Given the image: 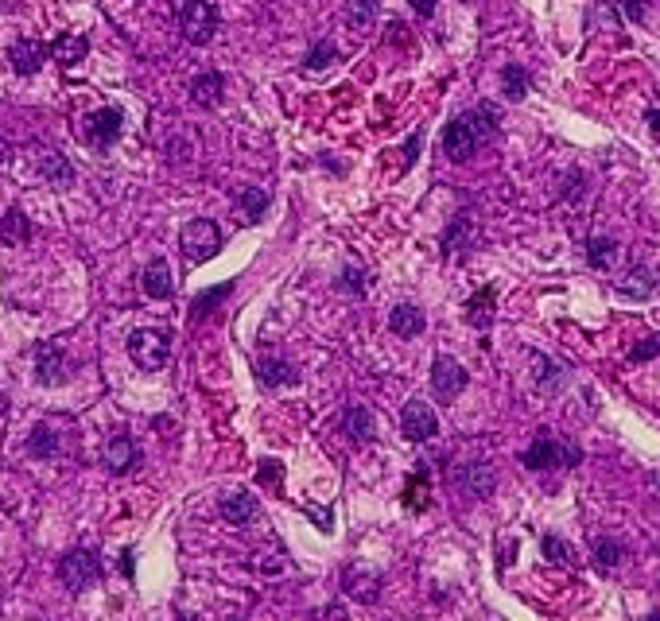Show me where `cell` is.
<instances>
[{
    "label": "cell",
    "instance_id": "7a4b0ae2",
    "mask_svg": "<svg viewBox=\"0 0 660 621\" xmlns=\"http://www.w3.org/2000/svg\"><path fill=\"white\" fill-rule=\"evenodd\" d=\"M583 454L579 447H571V443H556L548 436H540L533 447L525 451V466L528 470H560V466H575Z\"/></svg>",
    "mask_w": 660,
    "mask_h": 621
},
{
    "label": "cell",
    "instance_id": "30bf717a",
    "mask_svg": "<svg viewBox=\"0 0 660 621\" xmlns=\"http://www.w3.org/2000/svg\"><path fill=\"white\" fill-rule=\"evenodd\" d=\"M35 377H39V384H58L66 377V354L55 342H43L35 349Z\"/></svg>",
    "mask_w": 660,
    "mask_h": 621
},
{
    "label": "cell",
    "instance_id": "5b68a950",
    "mask_svg": "<svg viewBox=\"0 0 660 621\" xmlns=\"http://www.w3.org/2000/svg\"><path fill=\"white\" fill-rule=\"evenodd\" d=\"M179 245H183V253L191 256V261H206V256H214L221 249V229L210 218H195V221L183 226Z\"/></svg>",
    "mask_w": 660,
    "mask_h": 621
},
{
    "label": "cell",
    "instance_id": "8fae6325",
    "mask_svg": "<svg viewBox=\"0 0 660 621\" xmlns=\"http://www.w3.org/2000/svg\"><path fill=\"white\" fill-rule=\"evenodd\" d=\"M8 58H12V70H16V74H39V66L47 63V43L16 39V43H12V51H8Z\"/></svg>",
    "mask_w": 660,
    "mask_h": 621
},
{
    "label": "cell",
    "instance_id": "ab89813d",
    "mask_svg": "<svg viewBox=\"0 0 660 621\" xmlns=\"http://www.w3.org/2000/svg\"><path fill=\"white\" fill-rule=\"evenodd\" d=\"M653 358H660V334H649L645 342L630 349V361H653Z\"/></svg>",
    "mask_w": 660,
    "mask_h": 621
},
{
    "label": "cell",
    "instance_id": "d4e9b609",
    "mask_svg": "<svg viewBox=\"0 0 660 621\" xmlns=\"http://www.w3.org/2000/svg\"><path fill=\"white\" fill-rule=\"evenodd\" d=\"M39 175H43V179H51V186H70V183H74V168H70L66 156H58V151H43V156H39Z\"/></svg>",
    "mask_w": 660,
    "mask_h": 621
},
{
    "label": "cell",
    "instance_id": "e0dca14e",
    "mask_svg": "<svg viewBox=\"0 0 660 621\" xmlns=\"http://www.w3.org/2000/svg\"><path fill=\"white\" fill-rule=\"evenodd\" d=\"M86 51H90V43H86V35H78V31H63L51 43V55L58 66H78L82 58H86Z\"/></svg>",
    "mask_w": 660,
    "mask_h": 621
},
{
    "label": "cell",
    "instance_id": "4fadbf2b",
    "mask_svg": "<svg viewBox=\"0 0 660 621\" xmlns=\"http://www.w3.org/2000/svg\"><path fill=\"white\" fill-rule=\"evenodd\" d=\"M342 591H346L353 602H377V591H381V579H377L373 571L346 567V571H342Z\"/></svg>",
    "mask_w": 660,
    "mask_h": 621
},
{
    "label": "cell",
    "instance_id": "60d3db41",
    "mask_svg": "<svg viewBox=\"0 0 660 621\" xmlns=\"http://www.w3.org/2000/svg\"><path fill=\"white\" fill-rule=\"evenodd\" d=\"M618 8H621V16L633 20V23L645 20V0H618Z\"/></svg>",
    "mask_w": 660,
    "mask_h": 621
},
{
    "label": "cell",
    "instance_id": "ee69618b",
    "mask_svg": "<svg viewBox=\"0 0 660 621\" xmlns=\"http://www.w3.org/2000/svg\"><path fill=\"white\" fill-rule=\"evenodd\" d=\"M412 12H420V16H431L435 12V0H408Z\"/></svg>",
    "mask_w": 660,
    "mask_h": 621
},
{
    "label": "cell",
    "instance_id": "bcb514c9",
    "mask_svg": "<svg viewBox=\"0 0 660 621\" xmlns=\"http://www.w3.org/2000/svg\"><path fill=\"white\" fill-rule=\"evenodd\" d=\"M645 121H649V128L660 136V109H649V113H645Z\"/></svg>",
    "mask_w": 660,
    "mask_h": 621
},
{
    "label": "cell",
    "instance_id": "ac0fdd59",
    "mask_svg": "<svg viewBox=\"0 0 660 621\" xmlns=\"http://www.w3.org/2000/svg\"><path fill=\"white\" fill-rule=\"evenodd\" d=\"M140 288H144V296H148V299H168L171 291H175L168 261H152V264L144 268V276H140Z\"/></svg>",
    "mask_w": 660,
    "mask_h": 621
},
{
    "label": "cell",
    "instance_id": "4dcf8cb0",
    "mask_svg": "<svg viewBox=\"0 0 660 621\" xmlns=\"http://www.w3.org/2000/svg\"><path fill=\"white\" fill-rule=\"evenodd\" d=\"M501 90H505V98H509V101H521L525 93H528V70L509 63V66L501 70Z\"/></svg>",
    "mask_w": 660,
    "mask_h": 621
},
{
    "label": "cell",
    "instance_id": "9a60e30c",
    "mask_svg": "<svg viewBox=\"0 0 660 621\" xmlns=\"http://www.w3.org/2000/svg\"><path fill=\"white\" fill-rule=\"evenodd\" d=\"M458 486H463L470 497H490L498 478H493L490 462H470V466H463V474H458Z\"/></svg>",
    "mask_w": 660,
    "mask_h": 621
},
{
    "label": "cell",
    "instance_id": "cb8c5ba5",
    "mask_svg": "<svg viewBox=\"0 0 660 621\" xmlns=\"http://www.w3.org/2000/svg\"><path fill=\"white\" fill-rule=\"evenodd\" d=\"M191 98H195V105L214 109V105L221 101V74H218V70H206V74H198L191 82Z\"/></svg>",
    "mask_w": 660,
    "mask_h": 621
},
{
    "label": "cell",
    "instance_id": "277c9868",
    "mask_svg": "<svg viewBox=\"0 0 660 621\" xmlns=\"http://www.w3.org/2000/svg\"><path fill=\"white\" fill-rule=\"evenodd\" d=\"M168 354H171V342L160 331H133V338H128V358L140 369H163L168 366Z\"/></svg>",
    "mask_w": 660,
    "mask_h": 621
},
{
    "label": "cell",
    "instance_id": "44dd1931",
    "mask_svg": "<svg viewBox=\"0 0 660 621\" xmlns=\"http://www.w3.org/2000/svg\"><path fill=\"white\" fill-rule=\"evenodd\" d=\"M493 303H498V291L493 288H478L474 296L466 299V323L470 326H490V319H493Z\"/></svg>",
    "mask_w": 660,
    "mask_h": 621
},
{
    "label": "cell",
    "instance_id": "1f68e13d",
    "mask_svg": "<svg viewBox=\"0 0 660 621\" xmlns=\"http://www.w3.org/2000/svg\"><path fill=\"white\" fill-rule=\"evenodd\" d=\"M238 206L245 210V218L256 221L268 210V191H261V186H245V191L238 194Z\"/></svg>",
    "mask_w": 660,
    "mask_h": 621
},
{
    "label": "cell",
    "instance_id": "8d00e7d4",
    "mask_svg": "<svg viewBox=\"0 0 660 621\" xmlns=\"http://www.w3.org/2000/svg\"><path fill=\"white\" fill-rule=\"evenodd\" d=\"M338 58V51H334V43H315L311 51H308V58H303V63H308V70H326L330 63H334Z\"/></svg>",
    "mask_w": 660,
    "mask_h": 621
},
{
    "label": "cell",
    "instance_id": "f6af8a7d",
    "mask_svg": "<svg viewBox=\"0 0 660 621\" xmlns=\"http://www.w3.org/2000/svg\"><path fill=\"white\" fill-rule=\"evenodd\" d=\"M416 148H420V136H412L408 148H404V168H412V160H416Z\"/></svg>",
    "mask_w": 660,
    "mask_h": 621
},
{
    "label": "cell",
    "instance_id": "d6a6232c",
    "mask_svg": "<svg viewBox=\"0 0 660 621\" xmlns=\"http://www.w3.org/2000/svg\"><path fill=\"white\" fill-rule=\"evenodd\" d=\"M544 559H551V564H560V567H575V548L568 544V540H560V536H544Z\"/></svg>",
    "mask_w": 660,
    "mask_h": 621
},
{
    "label": "cell",
    "instance_id": "f1b7e54d",
    "mask_svg": "<svg viewBox=\"0 0 660 621\" xmlns=\"http://www.w3.org/2000/svg\"><path fill=\"white\" fill-rule=\"evenodd\" d=\"M463 116L470 121V128H474L478 140H490L493 133H498V109H493V105H478V109H470Z\"/></svg>",
    "mask_w": 660,
    "mask_h": 621
},
{
    "label": "cell",
    "instance_id": "f35d334b",
    "mask_svg": "<svg viewBox=\"0 0 660 621\" xmlns=\"http://www.w3.org/2000/svg\"><path fill=\"white\" fill-rule=\"evenodd\" d=\"M230 291H233V284H218L214 291H206V296H198V299H195V319H203V315H206L210 307H218V303L226 299Z\"/></svg>",
    "mask_w": 660,
    "mask_h": 621
},
{
    "label": "cell",
    "instance_id": "f546056e",
    "mask_svg": "<svg viewBox=\"0 0 660 621\" xmlns=\"http://www.w3.org/2000/svg\"><path fill=\"white\" fill-rule=\"evenodd\" d=\"M373 20H377V0H346V23L353 31L373 28Z\"/></svg>",
    "mask_w": 660,
    "mask_h": 621
},
{
    "label": "cell",
    "instance_id": "c3c4849f",
    "mask_svg": "<svg viewBox=\"0 0 660 621\" xmlns=\"http://www.w3.org/2000/svg\"><path fill=\"white\" fill-rule=\"evenodd\" d=\"M656 489H660V474H656Z\"/></svg>",
    "mask_w": 660,
    "mask_h": 621
},
{
    "label": "cell",
    "instance_id": "7bdbcfd3",
    "mask_svg": "<svg viewBox=\"0 0 660 621\" xmlns=\"http://www.w3.org/2000/svg\"><path fill=\"white\" fill-rule=\"evenodd\" d=\"M303 513H308V517H311L315 524H319V529H323V532L330 529V513H326V509H315V505H303Z\"/></svg>",
    "mask_w": 660,
    "mask_h": 621
},
{
    "label": "cell",
    "instance_id": "d6986e66",
    "mask_svg": "<svg viewBox=\"0 0 660 621\" xmlns=\"http://www.w3.org/2000/svg\"><path fill=\"white\" fill-rule=\"evenodd\" d=\"M388 326H393L396 338H416V334H423L428 319H423L420 307H412V303H400V307H393V315H388Z\"/></svg>",
    "mask_w": 660,
    "mask_h": 621
},
{
    "label": "cell",
    "instance_id": "83f0119b",
    "mask_svg": "<svg viewBox=\"0 0 660 621\" xmlns=\"http://www.w3.org/2000/svg\"><path fill=\"white\" fill-rule=\"evenodd\" d=\"M58 447H63V443H58V431L51 424H39L28 439V451L35 454V459H51V454H58Z\"/></svg>",
    "mask_w": 660,
    "mask_h": 621
},
{
    "label": "cell",
    "instance_id": "5bb4252c",
    "mask_svg": "<svg viewBox=\"0 0 660 621\" xmlns=\"http://www.w3.org/2000/svg\"><path fill=\"white\" fill-rule=\"evenodd\" d=\"M101 459H105V466H109L113 474L133 470V466H136V443L128 436H109V439H105V447H101Z\"/></svg>",
    "mask_w": 660,
    "mask_h": 621
},
{
    "label": "cell",
    "instance_id": "ffe728a7",
    "mask_svg": "<svg viewBox=\"0 0 660 621\" xmlns=\"http://www.w3.org/2000/svg\"><path fill=\"white\" fill-rule=\"evenodd\" d=\"M342 431L350 436V443H358V447H365V443L373 439V416H369V408L353 404L350 412L342 416Z\"/></svg>",
    "mask_w": 660,
    "mask_h": 621
},
{
    "label": "cell",
    "instance_id": "52a82bcc",
    "mask_svg": "<svg viewBox=\"0 0 660 621\" xmlns=\"http://www.w3.org/2000/svg\"><path fill=\"white\" fill-rule=\"evenodd\" d=\"M400 431H404L408 443H428L435 431H439V419H435V408L423 401H408L404 416H400Z\"/></svg>",
    "mask_w": 660,
    "mask_h": 621
},
{
    "label": "cell",
    "instance_id": "7dc6e473",
    "mask_svg": "<svg viewBox=\"0 0 660 621\" xmlns=\"http://www.w3.org/2000/svg\"><path fill=\"white\" fill-rule=\"evenodd\" d=\"M4 160H8V144H0V163H4Z\"/></svg>",
    "mask_w": 660,
    "mask_h": 621
},
{
    "label": "cell",
    "instance_id": "b9f144b4",
    "mask_svg": "<svg viewBox=\"0 0 660 621\" xmlns=\"http://www.w3.org/2000/svg\"><path fill=\"white\" fill-rule=\"evenodd\" d=\"M342 288H346V291H365V272L346 268V272H342Z\"/></svg>",
    "mask_w": 660,
    "mask_h": 621
},
{
    "label": "cell",
    "instance_id": "2e32d148",
    "mask_svg": "<svg viewBox=\"0 0 660 621\" xmlns=\"http://www.w3.org/2000/svg\"><path fill=\"white\" fill-rule=\"evenodd\" d=\"M218 509H221V517H226L230 524H249L261 505H256V497L249 494V489H238V494H226V497H221Z\"/></svg>",
    "mask_w": 660,
    "mask_h": 621
},
{
    "label": "cell",
    "instance_id": "74e56055",
    "mask_svg": "<svg viewBox=\"0 0 660 621\" xmlns=\"http://www.w3.org/2000/svg\"><path fill=\"white\" fill-rule=\"evenodd\" d=\"M256 482H261V486H273L276 494H280V486H284V466H280L276 459H265L261 470H256Z\"/></svg>",
    "mask_w": 660,
    "mask_h": 621
},
{
    "label": "cell",
    "instance_id": "d590c367",
    "mask_svg": "<svg viewBox=\"0 0 660 621\" xmlns=\"http://www.w3.org/2000/svg\"><path fill=\"white\" fill-rule=\"evenodd\" d=\"M404 505H408V509H423V505H428V478H423V470L408 478V489H404Z\"/></svg>",
    "mask_w": 660,
    "mask_h": 621
},
{
    "label": "cell",
    "instance_id": "3957f363",
    "mask_svg": "<svg viewBox=\"0 0 660 621\" xmlns=\"http://www.w3.org/2000/svg\"><path fill=\"white\" fill-rule=\"evenodd\" d=\"M58 579L66 582V591L82 594L86 587H93V582L101 579V564H98V556L86 552V548H78V552L63 556V564H58Z\"/></svg>",
    "mask_w": 660,
    "mask_h": 621
},
{
    "label": "cell",
    "instance_id": "4316f807",
    "mask_svg": "<svg viewBox=\"0 0 660 621\" xmlns=\"http://www.w3.org/2000/svg\"><path fill=\"white\" fill-rule=\"evenodd\" d=\"M586 261H591V268H598V272H606V268L618 261V241L614 237H591L586 241Z\"/></svg>",
    "mask_w": 660,
    "mask_h": 621
},
{
    "label": "cell",
    "instance_id": "e575fe53",
    "mask_svg": "<svg viewBox=\"0 0 660 621\" xmlns=\"http://www.w3.org/2000/svg\"><path fill=\"white\" fill-rule=\"evenodd\" d=\"M466 237H470V218L463 214V218H455L451 226H447V233H443V253L463 249V245H466Z\"/></svg>",
    "mask_w": 660,
    "mask_h": 621
},
{
    "label": "cell",
    "instance_id": "836d02e7",
    "mask_svg": "<svg viewBox=\"0 0 660 621\" xmlns=\"http://www.w3.org/2000/svg\"><path fill=\"white\" fill-rule=\"evenodd\" d=\"M621 556H626V548H621L618 540H595V559L603 571H614L621 564Z\"/></svg>",
    "mask_w": 660,
    "mask_h": 621
},
{
    "label": "cell",
    "instance_id": "6da1fadb",
    "mask_svg": "<svg viewBox=\"0 0 660 621\" xmlns=\"http://www.w3.org/2000/svg\"><path fill=\"white\" fill-rule=\"evenodd\" d=\"M179 31L187 43H210L218 31V8L210 0H187L179 8Z\"/></svg>",
    "mask_w": 660,
    "mask_h": 621
},
{
    "label": "cell",
    "instance_id": "603a6c76",
    "mask_svg": "<svg viewBox=\"0 0 660 621\" xmlns=\"http://www.w3.org/2000/svg\"><path fill=\"white\" fill-rule=\"evenodd\" d=\"M28 237H31V221H28V214L12 206L8 214L0 218V241H4V245H28Z\"/></svg>",
    "mask_w": 660,
    "mask_h": 621
},
{
    "label": "cell",
    "instance_id": "8992f818",
    "mask_svg": "<svg viewBox=\"0 0 660 621\" xmlns=\"http://www.w3.org/2000/svg\"><path fill=\"white\" fill-rule=\"evenodd\" d=\"M78 136L86 140L90 148H109L113 140L121 136V113H117V109H98V113L82 116Z\"/></svg>",
    "mask_w": 660,
    "mask_h": 621
},
{
    "label": "cell",
    "instance_id": "7c38bea8",
    "mask_svg": "<svg viewBox=\"0 0 660 621\" xmlns=\"http://www.w3.org/2000/svg\"><path fill=\"white\" fill-rule=\"evenodd\" d=\"M656 280H660L656 268H649V264H633L614 288H618V296H626V299H645V296H653Z\"/></svg>",
    "mask_w": 660,
    "mask_h": 621
},
{
    "label": "cell",
    "instance_id": "7402d4cb",
    "mask_svg": "<svg viewBox=\"0 0 660 621\" xmlns=\"http://www.w3.org/2000/svg\"><path fill=\"white\" fill-rule=\"evenodd\" d=\"M256 377H261V384H268V389H276V384H296L300 373L291 361L273 358V361H256Z\"/></svg>",
    "mask_w": 660,
    "mask_h": 621
},
{
    "label": "cell",
    "instance_id": "484cf974",
    "mask_svg": "<svg viewBox=\"0 0 660 621\" xmlns=\"http://www.w3.org/2000/svg\"><path fill=\"white\" fill-rule=\"evenodd\" d=\"M533 366H536V384H540L544 392H560L563 384H568V369L556 366V361L533 354Z\"/></svg>",
    "mask_w": 660,
    "mask_h": 621
},
{
    "label": "cell",
    "instance_id": "9c48e42d",
    "mask_svg": "<svg viewBox=\"0 0 660 621\" xmlns=\"http://www.w3.org/2000/svg\"><path fill=\"white\" fill-rule=\"evenodd\" d=\"M478 144H482V140L474 136V128H470L466 116H455V121L447 125V133H443V151H447V156H451L455 163H463V160L474 156Z\"/></svg>",
    "mask_w": 660,
    "mask_h": 621
},
{
    "label": "cell",
    "instance_id": "ba28073f",
    "mask_svg": "<svg viewBox=\"0 0 660 621\" xmlns=\"http://www.w3.org/2000/svg\"><path fill=\"white\" fill-rule=\"evenodd\" d=\"M463 389H466V369L458 366L455 358H435V366H431V392L439 396V401H455Z\"/></svg>",
    "mask_w": 660,
    "mask_h": 621
}]
</instances>
